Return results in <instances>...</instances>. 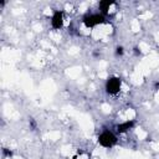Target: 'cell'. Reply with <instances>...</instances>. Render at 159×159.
Instances as JSON below:
<instances>
[{"label": "cell", "instance_id": "obj_8", "mask_svg": "<svg viewBox=\"0 0 159 159\" xmlns=\"http://www.w3.org/2000/svg\"><path fill=\"white\" fill-rule=\"evenodd\" d=\"M2 152H4L5 154H7V155H11V152H7L6 149H2Z\"/></svg>", "mask_w": 159, "mask_h": 159}, {"label": "cell", "instance_id": "obj_5", "mask_svg": "<svg viewBox=\"0 0 159 159\" xmlns=\"http://www.w3.org/2000/svg\"><path fill=\"white\" fill-rule=\"evenodd\" d=\"M135 125V122L133 119H129V120H124L122 123H118L116 125V129L119 134H123V133H127L129 132L130 129H133V127Z\"/></svg>", "mask_w": 159, "mask_h": 159}, {"label": "cell", "instance_id": "obj_6", "mask_svg": "<svg viewBox=\"0 0 159 159\" xmlns=\"http://www.w3.org/2000/svg\"><path fill=\"white\" fill-rule=\"evenodd\" d=\"M114 1H109V0H103V1H99L98 6H99V10H101V14L106 15L111 7V5H113Z\"/></svg>", "mask_w": 159, "mask_h": 159}, {"label": "cell", "instance_id": "obj_2", "mask_svg": "<svg viewBox=\"0 0 159 159\" xmlns=\"http://www.w3.org/2000/svg\"><path fill=\"white\" fill-rule=\"evenodd\" d=\"M104 20H106V17L101 12H94V14L88 12L82 17V21H83V24L87 29H92V27H94L99 24H103Z\"/></svg>", "mask_w": 159, "mask_h": 159}, {"label": "cell", "instance_id": "obj_1", "mask_svg": "<svg viewBox=\"0 0 159 159\" xmlns=\"http://www.w3.org/2000/svg\"><path fill=\"white\" fill-rule=\"evenodd\" d=\"M97 140H98L99 145H102L103 148H113L118 143L117 135L112 130H109V129H103L98 134Z\"/></svg>", "mask_w": 159, "mask_h": 159}, {"label": "cell", "instance_id": "obj_7", "mask_svg": "<svg viewBox=\"0 0 159 159\" xmlns=\"http://www.w3.org/2000/svg\"><path fill=\"white\" fill-rule=\"evenodd\" d=\"M123 52H124V51H123V47H122V46H118V47L116 48V55H117V56H122Z\"/></svg>", "mask_w": 159, "mask_h": 159}, {"label": "cell", "instance_id": "obj_3", "mask_svg": "<svg viewBox=\"0 0 159 159\" xmlns=\"http://www.w3.org/2000/svg\"><path fill=\"white\" fill-rule=\"evenodd\" d=\"M120 87H122V80L117 76H111L107 78L106 81V84H104V88H106V92L111 96H114L117 94L119 91H120Z\"/></svg>", "mask_w": 159, "mask_h": 159}, {"label": "cell", "instance_id": "obj_4", "mask_svg": "<svg viewBox=\"0 0 159 159\" xmlns=\"http://www.w3.org/2000/svg\"><path fill=\"white\" fill-rule=\"evenodd\" d=\"M51 26L55 30H60L63 26V12L61 10H55L51 16Z\"/></svg>", "mask_w": 159, "mask_h": 159}]
</instances>
